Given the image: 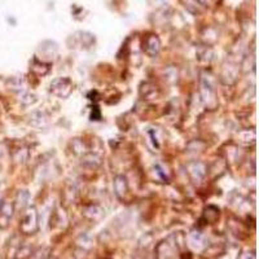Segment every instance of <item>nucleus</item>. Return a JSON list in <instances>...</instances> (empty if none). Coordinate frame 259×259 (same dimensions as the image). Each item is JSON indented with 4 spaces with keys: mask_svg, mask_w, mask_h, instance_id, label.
I'll use <instances>...</instances> for the list:
<instances>
[{
    "mask_svg": "<svg viewBox=\"0 0 259 259\" xmlns=\"http://www.w3.org/2000/svg\"><path fill=\"white\" fill-rule=\"evenodd\" d=\"M20 229L24 235H34L39 229V214L37 207L29 206L25 209L24 217L21 221Z\"/></svg>",
    "mask_w": 259,
    "mask_h": 259,
    "instance_id": "f257e3e1",
    "label": "nucleus"
},
{
    "mask_svg": "<svg viewBox=\"0 0 259 259\" xmlns=\"http://www.w3.org/2000/svg\"><path fill=\"white\" fill-rule=\"evenodd\" d=\"M49 92L60 99H66L69 97L73 92V82L70 78H56L52 80L51 86H49Z\"/></svg>",
    "mask_w": 259,
    "mask_h": 259,
    "instance_id": "f03ea898",
    "label": "nucleus"
},
{
    "mask_svg": "<svg viewBox=\"0 0 259 259\" xmlns=\"http://www.w3.org/2000/svg\"><path fill=\"white\" fill-rule=\"evenodd\" d=\"M202 101L206 105V108L209 111H214L218 107V99H217V93H215V88L213 86V83L209 78H204L202 79Z\"/></svg>",
    "mask_w": 259,
    "mask_h": 259,
    "instance_id": "7ed1b4c3",
    "label": "nucleus"
},
{
    "mask_svg": "<svg viewBox=\"0 0 259 259\" xmlns=\"http://www.w3.org/2000/svg\"><path fill=\"white\" fill-rule=\"evenodd\" d=\"M186 173L193 183H201L207 175V166L200 161H192L186 165Z\"/></svg>",
    "mask_w": 259,
    "mask_h": 259,
    "instance_id": "20e7f679",
    "label": "nucleus"
},
{
    "mask_svg": "<svg viewBox=\"0 0 259 259\" xmlns=\"http://www.w3.org/2000/svg\"><path fill=\"white\" fill-rule=\"evenodd\" d=\"M14 213V202L1 198L0 200V229H5L9 225Z\"/></svg>",
    "mask_w": 259,
    "mask_h": 259,
    "instance_id": "39448f33",
    "label": "nucleus"
},
{
    "mask_svg": "<svg viewBox=\"0 0 259 259\" xmlns=\"http://www.w3.org/2000/svg\"><path fill=\"white\" fill-rule=\"evenodd\" d=\"M143 49L148 56L155 57L161 51V41H159L158 37L155 34L147 35L144 38V43H143Z\"/></svg>",
    "mask_w": 259,
    "mask_h": 259,
    "instance_id": "423d86ee",
    "label": "nucleus"
},
{
    "mask_svg": "<svg viewBox=\"0 0 259 259\" xmlns=\"http://www.w3.org/2000/svg\"><path fill=\"white\" fill-rule=\"evenodd\" d=\"M176 242H170L169 240H165L157 246V253H155V259H170L173 257L174 250L179 248L178 245H175Z\"/></svg>",
    "mask_w": 259,
    "mask_h": 259,
    "instance_id": "0eeeda50",
    "label": "nucleus"
},
{
    "mask_svg": "<svg viewBox=\"0 0 259 259\" xmlns=\"http://www.w3.org/2000/svg\"><path fill=\"white\" fill-rule=\"evenodd\" d=\"M113 186H114V192H115L118 198L123 200L124 197H126V194L128 193L127 179H126L123 175H117L114 178Z\"/></svg>",
    "mask_w": 259,
    "mask_h": 259,
    "instance_id": "6e6552de",
    "label": "nucleus"
},
{
    "mask_svg": "<svg viewBox=\"0 0 259 259\" xmlns=\"http://www.w3.org/2000/svg\"><path fill=\"white\" fill-rule=\"evenodd\" d=\"M49 68H51L49 64L41 61V60H39L38 57H35V59L33 60V62H31L30 70L34 73V74H37L38 76H41V75H45V74L49 72Z\"/></svg>",
    "mask_w": 259,
    "mask_h": 259,
    "instance_id": "1a4fd4ad",
    "label": "nucleus"
},
{
    "mask_svg": "<svg viewBox=\"0 0 259 259\" xmlns=\"http://www.w3.org/2000/svg\"><path fill=\"white\" fill-rule=\"evenodd\" d=\"M83 165L88 166L91 169L93 167H99L101 163V158L100 157H97L96 154H91V153H86V154L83 155Z\"/></svg>",
    "mask_w": 259,
    "mask_h": 259,
    "instance_id": "9d476101",
    "label": "nucleus"
},
{
    "mask_svg": "<svg viewBox=\"0 0 259 259\" xmlns=\"http://www.w3.org/2000/svg\"><path fill=\"white\" fill-rule=\"evenodd\" d=\"M204 215H205V219H206L207 223L213 224V223L217 221L218 218H219V210H218L217 207H214V206H209L206 210H205Z\"/></svg>",
    "mask_w": 259,
    "mask_h": 259,
    "instance_id": "9b49d317",
    "label": "nucleus"
},
{
    "mask_svg": "<svg viewBox=\"0 0 259 259\" xmlns=\"http://www.w3.org/2000/svg\"><path fill=\"white\" fill-rule=\"evenodd\" d=\"M29 192L28 190H20L17 194V198H16V204H14V206L16 205H18V206L21 207V209H25V207L28 206V202H29Z\"/></svg>",
    "mask_w": 259,
    "mask_h": 259,
    "instance_id": "f8f14e48",
    "label": "nucleus"
},
{
    "mask_svg": "<svg viewBox=\"0 0 259 259\" xmlns=\"http://www.w3.org/2000/svg\"><path fill=\"white\" fill-rule=\"evenodd\" d=\"M72 147H73V150H74V153H75V154L84 155L87 153L86 144H84L82 140H79V139H75V140L72 143Z\"/></svg>",
    "mask_w": 259,
    "mask_h": 259,
    "instance_id": "ddd939ff",
    "label": "nucleus"
},
{
    "mask_svg": "<svg viewBox=\"0 0 259 259\" xmlns=\"http://www.w3.org/2000/svg\"><path fill=\"white\" fill-rule=\"evenodd\" d=\"M189 241L194 249H200L204 244V238L200 235V232H192L189 236Z\"/></svg>",
    "mask_w": 259,
    "mask_h": 259,
    "instance_id": "4468645a",
    "label": "nucleus"
},
{
    "mask_svg": "<svg viewBox=\"0 0 259 259\" xmlns=\"http://www.w3.org/2000/svg\"><path fill=\"white\" fill-rule=\"evenodd\" d=\"M240 259H256V254H254V252H245L242 253Z\"/></svg>",
    "mask_w": 259,
    "mask_h": 259,
    "instance_id": "2eb2a0df",
    "label": "nucleus"
}]
</instances>
